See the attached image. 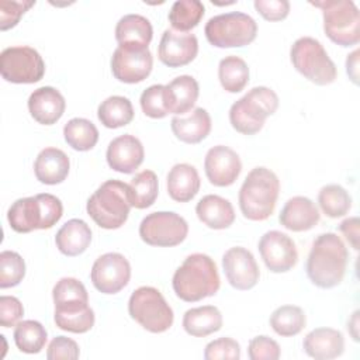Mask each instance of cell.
Wrapping results in <instances>:
<instances>
[{"mask_svg": "<svg viewBox=\"0 0 360 360\" xmlns=\"http://www.w3.org/2000/svg\"><path fill=\"white\" fill-rule=\"evenodd\" d=\"M277 108L278 96L276 91L266 86H256L231 105L229 122L235 131L243 135H255Z\"/></svg>", "mask_w": 360, "mask_h": 360, "instance_id": "6", "label": "cell"}, {"mask_svg": "<svg viewBox=\"0 0 360 360\" xmlns=\"http://www.w3.org/2000/svg\"><path fill=\"white\" fill-rule=\"evenodd\" d=\"M174 294L186 302H197L217 294L221 285L214 259L205 253H193L184 259L173 274Z\"/></svg>", "mask_w": 360, "mask_h": 360, "instance_id": "2", "label": "cell"}, {"mask_svg": "<svg viewBox=\"0 0 360 360\" xmlns=\"http://www.w3.org/2000/svg\"><path fill=\"white\" fill-rule=\"evenodd\" d=\"M0 73L6 82L31 84L45 75V63L39 52L31 46H8L0 53Z\"/></svg>", "mask_w": 360, "mask_h": 360, "instance_id": "11", "label": "cell"}, {"mask_svg": "<svg viewBox=\"0 0 360 360\" xmlns=\"http://www.w3.org/2000/svg\"><path fill=\"white\" fill-rule=\"evenodd\" d=\"M204 13L205 7L200 0H177L172 4L167 17L173 30L188 32L198 25Z\"/></svg>", "mask_w": 360, "mask_h": 360, "instance_id": "38", "label": "cell"}, {"mask_svg": "<svg viewBox=\"0 0 360 360\" xmlns=\"http://www.w3.org/2000/svg\"><path fill=\"white\" fill-rule=\"evenodd\" d=\"M222 314L214 305L187 309L183 315V329L194 338H205L222 328Z\"/></svg>", "mask_w": 360, "mask_h": 360, "instance_id": "31", "label": "cell"}, {"mask_svg": "<svg viewBox=\"0 0 360 360\" xmlns=\"http://www.w3.org/2000/svg\"><path fill=\"white\" fill-rule=\"evenodd\" d=\"M132 103L124 96H110L100 103L97 118L105 128H121L134 120Z\"/></svg>", "mask_w": 360, "mask_h": 360, "instance_id": "32", "label": "cell"}, {"mask_svg": "<svg viewBox=\"0 0 360 360\" xmlns=\"http://www.w3.org/2000/svg\"><path fill=\"white\" fill-rule=\"evenodd\" d=\"M139 103L143 114L149 118L160 120L169 114L165 104V84H152L145 89L141 94Z\"/></svg>", "mask_w": 360, "mask_h": 360, "instance_id": "41", "label": "cell"}, {"mask_svg": "<svg viewBox=\"0 0 360 360\" xmlns=\"http://www.w3.org/2000/svg\"><path fill=\"white\" fill-rule=\"evenodd\" d=\"M204 170L212 186L228 187L239 177L242 162L233 149L225 145H217L208 149L204 159Z\"/></svg>", "mask_w": 360, "mask_h": 360, "instance_id": "18", "label": "cell"}, {"mask_svg": "<svg viewBox=\"0 0 360 360\" xmlns=\"http://www.w3.org/2000/svg\"><path fill=\"white\" fill-rule=\"evenodd\" d=\"M349 260V252L342 240L333 232L321 233L312 242L305 270L309 281L319 288H333L345 277Z\"/></svg>", "mask_w": 360, "mask_h": 360, "instance_id": "1", "label": "cell"}, {"mask_svg": "<svg viewBox=\"0 0 360 360\" xmlns=\"http://www.w3.org/2000/svg\"><path fill=\"white\" fill-rule=\"evenodd\" d=\"M290 59L298 73L318 86H326L336 80L338 69L323 45L312 37H301L290 49Z\"/></svg>", "mask_w": 360, "mask_h": 360, "instance_id": "7", "label": "cell"}, {"mask_svg": "<svg viewBox=\"0 0 360 360\" xmlns=\"http://www.w3.org/2000/svg\"><path fill=\"white\" fill-rule=\"evenodd\" d=\"M255 8L267 21H281L290 13L287 0H255Z\"/></svg>", "mask_w": 360, "mask_h": 360, "instance_id": "48", "label": "cell"}, {"mask_svg": "<svg viewBox=\"0 0 360 360\" xmlns=\"http://www.w3.org/2000/svg\"><path fill=\"white\" fill-rule=\"evenodd\" d=\"M222 267L228 283L240 291L253 288L260 277L259 266L250 250L242 246L229 248L222 256Z\"/></svg>", "mask_w": 360, "mask_h": 360, "instance_id": "16", "label": "cell"}, {"mask_svg": "<svg viewBox=\"0 0 360 360\" xmlns=\"http://www.w3.org/2000/svg\"><path fill=\"white\" fill-rule=\"evenodd\" d=\"M305 312L297 305H281L270 315L271 329L284 338L298 335L305 328Z\"/></svg>", "mask_w": 360, "mask_h": 360, "instance_id": "37", "label": "cell"}, {"mask_svg": "<svg viewBox=\"0 0 360 360\" xmlns=\"http://www.w3.org/2000/svg\"><path fill=\"white\" fill-rule=\"evenodd\" d=\"M131 278V264L128 259L117 252L101 255L93 263L90 280L96 290L103 294L120 292Z\"/></svg>", "mask_w": 360, "mask_h": 360, "instance_id": "13", "label": "cell"}, {"mask_svg": "<svg viewBox=\"0 0 360 360\" xmlns=\"http://www.w3.org/2000/svg\"><path fill=\"white\" fill-rule=\"evenodd\" d=\"M63 136L72 149L86 152L96 146L98 141V129L90 120L76 117L65 124Z\"/></svg>", "mask_w": 360, "mask_h": 360, "instance_id": "35", "label": "cell"}, {"mask_svg": "<svg viewBox=\"0 0 360 360\" xmlns=\"http://www.w3.org/2000/svg\"><path fill=\"white\" fill-rule=\"evenodd\" d=\"M347 330L350 332L353 340H359V311H354L347 322Z\"/></svg>", "mask_w": 360, "mask_h": 360, "instance_id": "51", "label": "cell"}, {"mask_svg": "<svg viewBox=\"0 0 360 360\" xmlns=\"http://www.w3.org/2000/svg\"><path fill=\"white\" fill-rule=\"evenodd\" d=\"M52 298L53 304L65 302V301H89V294L82 281H79L75 277H63L53 285L52 290Z\"/></svg>", "mask_w": 360, "mask_h": 360, "instance_id": "42", "label": "cell"}, {"mask_svg": "<svg viewBox=\"0 0 360 360\" xmlns=\"http://www.w3.org/2000/svg\"><path fill=\"white\" fill-rule=\"evenodd\" d=\"M53 321L62 330L72 333H86L94 326V311L89 307V301L75 300L55 304Z\"/></svg>", "mask_w": 360, "mask_h": 360, "instance_id": "22", "label": "cell"}, {"mask_svg": "<svg viewBox=\"0 0 360 360\" xmlns=\"http://www.w3.org/2000/svg\"><path fill=\"white\" fill-rule=\"evenodd\" d=\"M65 108V97L52 86L38 87L28 97V111L31 117L42 125H53L58 122Z\"/></svg>", "mask_w": 360, "mask_h": 360, "instance_id": "20", "label": "cell"}, {"mask_svg": "<svg viewBox=\"0 0 360 360\" xmlns=\"http://www.w3.org/2000/svg\"><path fill=\"white\" fill-rule=\"evenodd\" d=\"M167 194L177 202L193 200L200 191L201 180L197 169L188 163H176L167 173Z\"/></svg>", "mask_w": 360, "mask_h": 360, "instance_id": "27", "label": "cell"}, {"mask_svg": "<svg viewBox=\"0 0 360 360\" xmlns=\"http://www.w3.org/2000/svg\"><path fill=\"white\" fill-rule=\"evenodd\" d=\"M152 37V24L141 14H127L115 25V39L121 46L148 48Z\"/></svg>", "mask_w": 360, "mask_h": 360, "instance_id": "30", "label": "cell"}, {"mask_svg": "<svg viewBox=\"0 0 360 360\" xmlns=\"http://www.w3.org/2000/svg\"><path fill=\"white\" fill-rule=\"evenodd\" d=\"M359 55H360V51L354 49L346 58V72L349 75V79L354 84H359Z\"/></svg>", "mask_w": 360, "mask_h": 360, "instance_id": "50", "label": "cell"}, {"mask_svg": "<svg viewBox=\"0 0 360 360\" xmlns=\"http://www.w3.org/2000/svg\"><path fill=\"white\" fill-rule=\"evenodd\" d=\"M359 226L360 222L357 217L346 218L339 225V231L343 233V236L354 250L359 249Z\"/></svg>", "mask_w": 360, "mask_h": 360, "instance_id": "49", "label": "cell"}, {"mask_svg": "<svg viewBox=\"0 0 360 360\" xmlns=\"http://www.w3.org/2000/svg\"><path fill=\"white\" fill-rule=\"evenodd\" d=\"M197 53L198 41L194 34L176 31L173 28L163 31L158 48V58L163 65L169 68L184 66L193 62Z\"/></svg>", "mask_w": 360, "mask_h": 360, "instance_id": "17", "label": "cell"}, {"mask_svg": "<svg viewBox=\"0 0 360 360\" xmlns=\"http://www.w3.org/2000/svg\"><path fill=\"white\" fill-rule=\"evenodd\" d=\"M153 56L149 48L118 45L111 56V72L122 83L143 82L152 72Z\"/></svg>", "mask_w": 360, "mask_h": 360, "instance_id": "14", "label": "cell"}, {"mask_svg": "<svg viewBox=\"0 0 360 360\" xmlns=\"http://www.w3.org/2000/svg\"><path fill=\"white\" fill-rule=\"evenodd\" d=\"M259 252L266 267L273 273L290 271L298 262L294 240L281 231H267L259 240Z\"/></svg>", "mask_w": 360, "mask_h": 360, "instance_id": "15", "label": "cell"}, {"mask_svg": "<svg viewBox=\"0 0 360 360\" xmlns=\"http://www.w3.org/2000/svg\"><path fill=\"white\" fill-rule=\"evenodd\" d=\"M318 204L329 218H340L352 208L350 194L339 184H326L318 193Z\"/></svg>", "mask_w": 360, "mask_h": 360, "instance_id": "39", "label": "cell"}, {"mask_svg": "<svg viewBox=\"0 0 360 360\" xmlns=\"http://www.w3.org/2000/svg\"><path fill=\"white\" fill-rule=\"evenodd\" d=\"M187 221L173 211L150 212L139 224V236L150 246H177L187 238Z\"/></svg>", "mask_w": 360, "mask_h": 360, "instance_id": "12", "label": "cell"}, {"mask_svg": "<svg viewBox=\"0 0 360 360\" xmlns=\"http://www.w3.org/2000/svg\"><path fill=\"white\" fill-rule=\"evenodd\" d=\"M304 352L315 360H330L343 354L345 338L333 328H315L302 340Z\"/></svg>", "mask_w": 360, "mask_h": 360, "instance_id": "23", "label": "cell"}, {"mask_svg": "<svg viewBox=\"0 0 360 360\" xmlns=\"http://www.w3.org/2000/svg\"><path fill=\"white\" fill-rule=\"evenodd\" d=\"M70 160L68 155L58 148L42 149L34 162V173L38 181L48 186H55L62 181L69 174Z\"/></svg>", "mask_w": 360, "mask_h": 360, "instance_id": "25", "label": "cell"}, {"mask_svg": "<svg viewBox=\"0 0 360 360\" xmlns=\"http://www.w3.org/2000/svg\"><path fill=\"white\" fill-rule=\"evenodd\" d=\"M280 354L278 343L266 335L255 336L249 342L248 356L250 360H277Z\"/></svg>", "mask_w": 360, "mask_h": 360, "instance_id": "44", "label": "cell"}, {"mask_svg": "<svg viewBox=\"0 0 360 360\" xmlns=\"http://www.w3.org/2000/svg\"><path fill=\"white\" fill-rule=\"evenodd\" d=\"M63 215L62 201L49 193L15 200L8 211L7 221L13 231L28 233L34 229H49Z\"/></svg>", "mask_w": 360, "mask_h": 360, "instance_id": "4", "label": "cell"}, {"mask_svg": "<svg viewBox=\"0 0 360 360\" xmlns=\"http://www.w3.org/2000/svg\"><path fill=\"white\" fill-rule=\"evenodd\" d=\"M24 315V307L17 297H0V325L3 328L15 326Z\"/></svg>", "mask_w": 360, "mask_h": 360, "instance_id": "47", "label": "cell"}, {"mask_svg": "<svg viewBox=\"0 0 360 360\" xmlns=\"http://www.w3.org/2000/svg\"><path fill=\"white\" fill-rule=\"evenodd\" d=\"M80 356L79 345L66 336H56L53 338L46 349V359L48 360H76Z\"/></svg>", "mask_w": 360, "mask_h": 360, "instance_id": "46", "label": "cell"}, {"mask_svg": "<svg viewBox=\"0 0 360 360\" xmlns=\"http://www.w3.org/2000/svg\"><path fill=\"white\" fill-rule=\"evenodd\" d=\"M204 34L215 48H240L255 41L257 24L249 14L231 11L211 17L204 27Z\"/></svg>", "mask_w": 360, "mask_h": 360, "instance_id": "10", "label": "cell"}, {"mask_svg": "<svg viewBox=\"0 0 360 360\" xmlns=\"http://www.w3.org/2000/svg\"><path fill=\"white\" fill-rule=\"evenodd\" d=\"M200 94L197 80L190 75H181L165 84V104L169 114L183 115L194 107Z\"/></svg>", "mask_w": 360, "mask_h": 360, "instance_id": "24", "label": "cell"}, {"mask_svg": "<svg viewBox=\"0 0 360 360\" xmlns=\"http://www.w3.org/2000/svg\"><path fill=\"white\" fill-rule=\"evenodd\" d=\"M205 360H239L240 346L232 338H218L211 340L204 350Z\"/></svg>", "mask_w": 360, "mask_h": 360, "instance_id": "43", "label": "cell"}, {"mask_svg": "<svg viewBox=\"0 0 360 360\" xmlns=\"http://www.w3.org/2000/svg\"><path fill=\"white\" fill-rule=\"evenodd\" d=\"M25 276V262L14 250L0 253V288L18 285Z\"/></svg>", "mask_w": 360, "mask_h": 360, "instance_id": "40", "label": "cell"}, {"mask_svg": "<svg viewBox=\"0 0 360 360\" xmlns=\"http://www.w3.org/2000/svg\"><path fill=\"white\" fill-rule=\"evenodd\" d=\"M218 79L222 89L228 93H239L249 83L248 63L236 55L225 56L218 65Z\"/></svg>", "mask_w": 360, "mask_h": 360, "instance_id": "33", "label": "cell"}, {"mask_svg": "<svg viewBox=\"0 0 360 360\" xmlns=\"http://www.w3.org/2000/svg\"><path fill=\"white\" fill-rule=\"evenodd\" d=\"M129 187L131 205L138 210H145L153 205L159 194V180L153 170H142L134 176Z\"/></svg>", "mask_w": 360, "mask_h": 360, "instance_id": "34", "label": "cell"}, {"mask_svg": "<svg viewBox=\"0 0 360 360\" xmlns=\"http://www.w3.org/2000/svg\"><path fill=\"white\" fill-rule=\"evenodd\" d=\"M145 158V150L142 142L131 135V134H124L117 138H114L105 152V159L108 166L124 174L134 173L143 162Z\"/></svg>", "mask_w": 360, "mask_h": 360, "instance_id": "19", "label": "cell"}, {"mask_svg": "<svg viewBox=\"0 0 360 360\" xmlns=\"http://www.w3.org/2000/svg\"><path fill=\"white\" fill-rule=\"evenodd\" d=\"M322 10L326 37L340 46H353L360 41V11L352 0L311 1Z\"/></svg>", "mask_w": 360, "mask_h": 360, "instance_id": "8", "label": "cell"}, {"mask_svg": "<svg viewBox=\"0 0 360 360\" xmlns=\"http://www.w3.org/2000/svg\"><path fill=\"white\" fill-rule=\"evenodd\" d=\"M129 316L150 333H163L173 325L174 314L162 292L150 285L136 288L128 300Z\"/></svg>", "mask_w": 360, "mask_h": 360, "instance_id": "9", "label": "cell"}, {"mask_svg": "<svg viewBox=\"0 0 360 360\" xmlns=\"http://www.w3.org/2000/svg\"><path fill=\"white\" fill-rule=\"evenodd\" d=\"M131 207L128 184L115 179L104 181L86 204L90 218L104 229L121 228L128 219Z\"/></svg>", "mask_w": 360, "mask_h": 360, "instance_id": "5", "label": "cell"}, {"mask_svg": "<svg viewBox=\"0 0 360 360\" xmlns=\"http://www.w3.org/2000/svg\"><path fill=\"white\" fill-rule=\"evenodd\" d=\"M14 343L17 349L27 354L39 353L48 339L45 326L34 319L20 321L14 328Z\"/></svg>", "mask_w": 360, "mask_h": 360, "instance_id": "36", "label": "cell"}, {"mask_svg": "<svg viewBox=\"0 0 360 360\" xmlns=\"http://www.w3.org/2000/svg\"><path fill=\"white\" fill-rule=\"evenodd\" d=\"M211 117L202 107L194 108L188 117H173L170 128L174 136L184 143H198L211 132Z\"/></svg>", "mask_w": 360, "mask_h": 360, "instance_id": "26", "label": "cell"}, {"mask_svg": "<svg viewBox=\"0 0 360 360\" xmlns=\"http://www.w3.org/2000/svg\"><path fill=\"white\" fill-rule=\"evenodd\" d=\"M280 193V180L277 174L264 167L252 169L245 177L239 194V208L249 221H264L276 208Z\"/></svg>", "mask_w": 360, "mask_h": 360, "instance_id": "3", "label": "cell"}, {"mask_svg": "<svg viewBox=\"0 0 360 360\" xmlns=\"http://www.w3.org/2000/svg\"><path fill=\"white\" fill-rule=\"evenodd\" d=\"M35 4V1H8V0H0V30L7 31L13 27H15L21 18V15L31 8Z\"/></svg>", "mask_w": 360, "mask_h": 360, "instance_id": "45", "label": "cell"}, {"mask_svg": "<svg viewBox=\"0 0 360 360\" xmlns=\"http://www.w3.org/2000/svg\"><path fill=\"white\" fill-rule=\"evenodd\" d=\"M195 214L211 229H226L235 221V210L229 200L217 194L204 195L195 205Z\"/></svg>", "mask_w": 360, "mask_h": 360, "instance_id": "28", "label": "cell"}, {"mask_svg": "<svg viewBox=\"0 0 360 360\" xmlns=\"http://www.w3.org/2000/svg\"><path fill=\"white\" fill-rule=\"evenodd\" d=\"M55 243L65 256H79L91 243V229L83 219L72 218L56 232Z\"/></svg>", "mask_w": 360, "mask_h": 360, "instance_id": "29", "label": "cell"}, {"mask_svg": "<svg viewBox=\"0 0 360 360\" xmlns=\"http://www.w3.org/2000/svg\"><path fill=\"white\" fill-rule=\"evenodd\" d=\"M321 219L318 207L312 200L304 195H295L287 200L278 215L280 224L292 232L312 229Z\"/></svg>", "mask_w": 360, "mask_h": 360, "instance_id": "21", "label": "cell"}]
</instances>
